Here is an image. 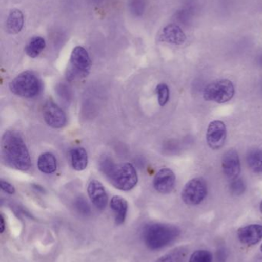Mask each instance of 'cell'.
Returning <instances> with one entry per match:
<instances>
[{"label":"cell","mask_w":262,"mask_h":262,"mask_svg":"<svg viewBox=\"0 0 262 262\" xmlns=\"http://www.w3.org/2000/svg\"><path fill=\"white\" fill-rule=\"evenodd\" d=\"M227 136L226 126L223 121H214L209 124L206 134V140L209 147L219 149L224 146Z\"/></svg>","instance_id":"9"},{"label":"cell","mask_w":262,"mask_h":262,"mask_svg":"<svg viewBox=\"0 0 262 262\" xmlns=\"http://www.w3.org/2000/svg\"><path fill=\"white\" fill-rule=\"evenodd\" d=\"M42 89L41 80L30 71L22 72L9 84V89L12 93L22 98H35L39 95Z\"/></svg>","instance_id":"3"},{"label":"cell","mask_w":262,"mask_h":262,"mask_svg":"<svg viewBox=\"0 0 262 262\" xmlns=\"http://www.w3.org/2000/svg\"><path fill=\"white\" fill-rule=\"evenodd\" d=\"M246 183L241 179L236 178L232 180L230 191L234 195H240L246 191Z\"/></svg>","instance_id":"25"},{"label":"cell","mask_w":262,"mask_h":262,"mask_svg":"<svg viewBox=\"0 0 262 262\" xmlns=\"http://www.w3.org/2000/svg\"><path fill=\"white\" fill-rule=\"evenodd\" d=\"M261 252H262V244H261Z\"/></svg>","instance_id":"31"},{"label":"cell","mask_w":262,"mask_h":262,"mask_svg":"<svg viewBox=\"0 0 262 262\" xmlns=\"http://www.w3.org/2000/svg\"><path fill=\"white\" fill-rule=\"evenodd\" d=\"M187 250L185 248H176L158 258L156 262H186Z\"/></svg>","instance_id":"21"},{"label":"cell","mask_w":262,"mask_h":262,"mask_svg":"<svg viewBox=\"0 0 262 262\" xmlns=\"http://www.w3.org/2000/svg\"><path fill=\"white\" fill-rule=\"evenodd\" d=\"M157 96H158V104L163 107L167 104L170 96V92L167 84H159L156 87Z\"/></svg>","instance_id":"24"},{"label":"cell","mask_w":262,"mask_h":262,"mask_svg":"<svg viewBox=\"0 0 262 262\" xmlns=\"http://www.w3.org/2000/svg\"><path fill=\"white\" fill-rule=\"evenodd\" d=\"M6 229V223H5L4 217L3 215H0V232L3 233Z\"/></svg>","instance_id":"28"},{"label":"cell","mask_w":262,"mask_h":262,"mask_svg":"<svg viewBox=\"0 0 262 262\" xmlns=\"http://www.w3.org/2000/svg\"><path fill=\"white\" fill-rule=\"evenodd\" d=\"M38 168L42 172L52 174L57 169V160L55 156L51 152H44L38 157Z\"/></svg>","instance_id":"18"},{"label":"cell","mask_w":262,"mask_h":262,"mask_svg":"<svg viewBox=\"0 0 262 262\" xmlns=\"http://www.w3.org/2000/svg\"><path fill=\"white\" fill-rule=\"evenodd\" d=\"M46 43L44 38L39 36L33 37L25 48L26 55L30 58H37L46 48Z\"/></svg>","instance_id":"19"},{"label":"cell","mask_w":262,"mask_h":262,"mask_svg":"<svg viewBox=\"0 0 262 262\" xmlns=\"http://www.w3.org/2000/svg\"><path fill=\"white\" fill-rule=\"evenodd\" d=\"M260 211H261V212L262 213V201L261 204H260Z\"/></svg>","instance_id":"29"},{"label":"cell","mask_w":262,"mask_h":262,"mask_svg":"<svg viewBox=\"0 0 262 262\" xmlns=\"http://www.w3.org/2000/svg\"><path fill=\"white\" fill-rule=\"evenodd\" d=\"M129 9L134 16H143L146 11V2L145 0H129Z\"/></svg>","instance_id":"22"},{"label":"cell","mask_w":262,"mask_h":262,"mask_svg":"<svg viewBox=\"0 0 262 262\" xmlns=\"http://www.w3.org/2000/svg\"><path fill=\"white\" fill-rule=\"evenodd\" d=\"M24 26V15L21 10L13 9L9 12L6 21V30L9 34L16 35L23 30Z\"/></svg>","instance_id":"15"},{"label":"cell","mask_w":262,"mask_h":262,"mask_svg":"<svg viewBox=\"0 0 262 262\" xmlns=\"http://www.w3.org/2000/svg\"><path fill=\"white\" fill-rule=\"evenodd\" d=\"M94 2H96V3H99V2L103 1V0H93Z\"/></svg>","instance_id":"30"},{"label":"cell","mask_w":262,"mask_h":262,"mask_svg":"<svg viewBox=\"0 0 262 262\" xmlns=\"http://www.w3.org/2000/svg\"><path fill=\"white\" fill-rule=\"evenodd\" d=\"M180 235V229L172 225L152 223L145 226L143 238L146 247L158 250L173 243Z\"/></svg>","instance_id":"2"},{"label":"cell","mask_w":262,"mask_h":262,"mask_svg":"<svg viewBox=\"0 0 262 262\" xmlns=\"http://www.w3.org/2000/svg\"><path fill=\"white\" fill-rule=\"evenodd\" d=\"M247 163L249 168L253 172H262V151L261 149H254L249 151L247 155Z\"/></svg>","instance_id":"20"},{"label":"cell","mask_w":262,"mask_h":262,"mask_svg":"<svg viewBox=\"0 0 262 262\" xmlns=\"http://www.w3.org/2000/svg\"><path fill=\"white\" fill-rule=\"evenodd\" d=\"M91 66L92 61L87 50L83 46H76L71 53L67 78L75 80L85 78L89 75Z\"/></svg>","instance_id":"5"},{"label":"cell","mask_w":262,"mask_h":262,"mask_svg":"<svg viewBox=\"0 0 262 262\" xmlns=\"http://www.w3.org/2000/svg\"><path fill=\"white\" fill-rule=\"evenodd\" d=\"M189 262H213V255L209 251H195L191 255Z\"/></svg>","instance_id":"23"},{"label":"cell","mask_w":262,"mask_h":262,"mask_svg":"<svg viewBox=\"0 0 262 262\" xmlns=\"http://www.w3.org/2000/svg\"><path fill=\"white\" fill-rule=\"evenodd\" d=\"M235 95V87L232 81L227 79L218 80L209 84L203 94L204 99L218 104L228 102Z\"/></svg>","instance_id":"6"},{"label":"cell","mask_w":262,"mask_h":262,"mask_svg":"<svg viewBox=\"0 0 262 262\" xmlns=\"http://www.w3.org/2000/svg\"><path fill=\"white\" fill-rule=\"evenodd\" d=\"M87 191L91 201L97 209L99 210L106 209L109 198L104 186L100 182L96 180H91L88 185Z\"/></svg>","instance_id":"11"},{"label":"cell","mask_w":262,"mask_h":262,"mask_svg":"<svg viewBox=\"0 0 262 262\" xmlns=\"http://www.w3.org/2000/svg\"><path fill=\"white\" fill-rule=\"evenodd\" d=\"M238 239L246 246H255L262 239V225L252 224L243 226L237 231Z\"/></svg>","instance_id":"12"},{"label":"cell","mask_w":262,"mask_h":262,"mask_svg":"<svg viewBox=\"0 0 262 262\" xmlns=\"http://www.w3.org/2000/svg\"><path fill=\"white\" fill-rule=\"evenodd\" d=\"M75 207L77 210L82 215H88L90 213V206L88 204L87 201L84 198H78L75 201Z\"/></svg>","instance_id":"26"},{"label":"cell","mask_w":262,"mask_h":262,"mask_svg":"<svg viewBox=\"0 0 262 262\" xmlns=\"http://www.w3.org/2000/svg\"><path fill=\"white\" fill-rule=\"evenodd\" d=\"M0 185H1V189H3V191H4L6 193L10 194V195H12V194L15 193V189L12 184L8 183V182L5 181V180H1L0 182Z\"/></svg>","instance_id":"27"},{"label":"cell","mask_w":262,"mask_h":262,"mask_svg":"<svg viewBox=\"0 0 262 262\" xmlns=\"http://www.w3.org/2000/svg\"><path fill=\"white\" fill-rule=\"evenodd\" d=\"M43 115L46 124L53 128H62L66 125L67 121L65 112L52 101L45 103Z\"/></svg>","instance_id":"8"},{"label":"cell","mask_w":262,"mask_h":262,"mask_svg":"<svg viewBox=\"0 0 262 262\" xmlns=\"http://www.w3.org/2000/svg\"><path fill=\"white\" fill-rule=\"evenodd\" d=\"M160 39L170 44L182 45L186 41V35L178 25L169 24L163 28Z\"/></svg>","instance_id":"14"},{"label":"cell","mask_w":262,"mask_h":262,"mask_svg":"<svg viewBox=\"0 0 262 262\" xmlns=\"http://www.w3.org/2000/svg\"><path fill=\"white\" fill-rule=\"evenodd\" d=\"M106 177L114 187L122 191H129L133 189L138 180L136 169L131 163L121 165L115 163Z\"/></svg>","instance_id":"4"},{"label":"cell","mask_w":262,"mask_h":262,"mask_svg":"<svg viewBox=\"0 0 262 262\" xmlns=\"http://www.w3.org/2000/svg\"><path fill=\"white\" fill-rule=\"evenodd\" d=\"M175 173L172 169L163 168L157 172L154 178V188L160 193H169L175 188Z\"/></svg>","instance_id":"10"},{"label":"cell","mask_w":262,"mask_h":262,"mask_svg":"<svg viewBox=\"0 0 262 262\" xmlns=\"http://www.w3.org/2000/svg\"><path fill=\"white\" fill-rule=\"evenodd\" d=\"M2 160L5 164L17 170L31 167V158L22 136L15 130L6 131L1 140Z\"/></svg>","instance_id":"1"},{"label":"cell","mask_w":262,"mask_h":262,"mask_svg":"<svg viewBox=\"0 0 262 262\" xmlns=\"http://www.w3.org/2000/svg\"><path fill=\"white\" fill-rule=\"evenodd\" d=\"M71 163L72 168L77 171H83L88 166V154L83 147L73 148L70 151Z\"/></svg>","instance_id":"17"},{"label":"cell","mask_w":262,"mask_h":262,"mask_svg":"<svg viewBox=\"0 0 262 262\" xmlns=\"http://www.w3.org/2000/svg\"><path fill=\"white\" fill-rule=\"evenodd\" d=\"M207 195L206 182L200 178H195L188 182L182 192V199L189 206L200 204Z\"/></svg>","instance_id":"7"},{"label":"cell","mask_w":262,"mask_h":262,"mask_svg":"<svg viewBox=\"0 0 262 262\" xmlns=\"http://www.w3.org/2000/svg\"><path fill=\"white\" fill-rule=\"evenodd\" d=\"M111 209L115 213V223L118 226L123 224L126 220L128 212V203L123 197L115 195L110 203Z\"/></svg>","instance_id":"16"},{"label":"cell","mask_w":262,"mask_h":262,"mask_svg":"<svg viewBox=\"0 0 262 262\" xmlns=\"http://www.w3.org/2000/svg\"><path fill=\"white\" fill-rule=\"evenodd\" d=\"M223 168L224 173L231 180L238 178L241 171V163L238 152L235 149H229L223 156Z\"/></svg>","instance_id":"13"}]
</instances>
